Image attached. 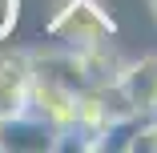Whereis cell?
Listing matches in <instances>:
<instances>
[{"label":"cell","instance_id":"1","mask_svg":"<svg viewBox=\"0 0 157 153\" xmlns=\"http://www.w3.org/2000/svg\"><path fill=\"white\" fill-rule=\"evenodd\" d=\"M44 33L60 40L65 48H93V44H109L117 36V20L101 0H65L60 12L44 24Z\"/></svg>","mask_w":157,"mask_h":153},{"label":"cell","instance_id":"2","mask_svg":"<svg viewBox=\"0 0 157 153\" xmlns=\"http://www.w3.org/2000/svg\"><path fill=\"white\" fill-rule=\"evenodd\" d=\"M77 97H81V89H77L73 81L52 77V73H44V69H33L24 109L36 113L40 121H48V125L60 133V129H77Z\"/></svg>","mask_w":157,"mask_h":153},{"label":"cell","instance_id":"3","mask_svg":"<svg viewBox=\"0 0 157 153\" xmlns=\"http://www.w3.org/2000/svg\"><path fill=\"white\" fill-rule=\"evenodd\" d=\"M56 149V129L36 113H8L0 117V153H52Z\"/></svg>","mask_w":157,"mask_h":153},{"label":"cell","instance_id":"4","mask_svg":"<svg viewBox=\"0 0 157 153\" xmlns=\"http://www.w3.org/2000/svg\"><path fill=\"white\" fill-rule=\"evenodd\" d=\"M117 89H121V97L129 101L133 113L153 117V113H157V56H141V60L121 65Z\"/></svg>","mask_w":157,"mask_h":153},{"label":"cell","instance_id":"5","mask_svg":"<svg viewBox=\"0 0 157 153\" xmlns=\"http://www.w3.org/2000/svg\"><path fill=\"white\" fill-rule=\"evenodd\" d=\"M28 81H33V60H28V52H0V117L24 109Z\"/></svg>","mask_w":157,"mask_h":153},{"label":"cell","instance_id":"6","mask_svg":"<svg viewBox=\"0 0 157 153\" xmlns=\"http://www.w3.org/2000/svg\"><path fill=\"white\" fill-rule=\"evenodd\" d=\"M145 117H137V113H125V117H113L109 125L93 137V153H129V145H133V133H137V125H141Z\"/></svg>","mask_w":157,"mask_h":153},{"label":"cell","instance_id":"7","mask_svg":"<svg viewBox=\"0 0 157 153\" xmlns=\"http://www.w3.org/2000/svg\"><path fill=\"white\" fill-rule=\"evenodd\" d=\"M129 153H157V113H153V117H145L141 125H137Z\"/></svg>","mask_w":157,"mask_h":153},{"label":"cell","instance_id":"8","mask_svg":"<svg viewBox=\"0 0 157 153\" xmlns=\"http://www.w3.org/2000/svg\"><path fill=\"white\" fill-rule=\"evenodd\" d=\"M20 4L24 0H0V40H8L20 24Z\"/></svg>","mask_w":157,"mask_h":153},{"label":"cell","instance_id":"9","mask_svg":"<svg viewBox=\"0 0 157 153\" xmlns=\"http://www.w3.org/2000/svg\"><path fill=\"white\" fill-rule=\"evenodd\" d=\"M149 8H153V20H157V0H149Z\"/></svg>","mask_w":157,"mask_h":153}]
</instances>
